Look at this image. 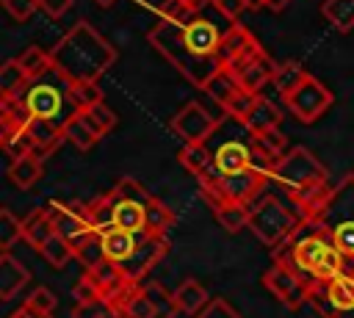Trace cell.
Segmentation results:
<instances>
[{"mask_svg": "<svg viewBox=\"0 0 354 318\" xmlns=\"http://www.w3.org/2000/svg\"><path fill=\"white\" fill-rule=\"evenodd\" d=\"M53 69L69 83H97L116 61L113 44L86 19L75 22L66 36L50 50Z\"/></svg>", "mask_w": 354, "mask_h": 318, "instance_id": "6da1fadb", "label": "cell"}, {"mask_svg": "<svg viewBox=\"0 0 354 318\" xmlns=\"http://www.w3.org/2000/svg\"><path fill=\"white\" fill-rule=\"evenodd\" d=\"M149 44L194 86L205 88L210 83L213 75H218L224 69L221 58H205V55H196L188 41H185V33H183V25L169 19V17H160L155 22V28L149 30Z\"/></svg>", "mask_w": 354, "mask_h": 318, "instance_id": "7a4b0ae2", "label": "cell"}, {"mask_svg": "<svg viewBox=\"0 0 354 318\" xmlns=\"http://www.w3.org/2000/svg\"><path fill=\"white\" fill-rule=\"evenodd\" d=\"M329 249H332V230L324 216H313V218H301L299 227L274 249V260L288 263L304 279H313Z\"/></svg>", "mask_w": 354, "mask_h": 318, "instance_id": "3957f363", "label": "cell"}, {"mask_svg": "<svg viewBox=\"0 0 354 318\" xmlns=\"http://www.w3.org/2000/svg\"><path fill=\"white\" fill-rule=\"evenodd\" d=\"M299 221H301V216L296 210H288L271 194H263L252 205V213H249V230L257 235L260 243H266L271 249H277L299 227Z\"/></svg>", "mask_w": 354, "mask_h": 318, "instance_id": "277c9868", "label": "cell"}, {"mask_svg": "<svg viewBox=\"0 0 354 318\" xmlns=\"http://www.w3.org/2000/svg\"><path fill=\"white\" fill-rule=\"evenodd\" d=\"M113 213H116V227L124 232H133L138 238L147 235V205L155 199L138 180L122 177L113 191Z\"/></svg>", "mask_w": 354, "mask_h": 318, "instance_id": "5b68a950", "label": "cell"}, {"mask_svg": "<svg viewBox=\"0 0 354 318\" xmlns=\"http://www.w3.org/2000/svg\"><path fill=\"white\" fill-rule=\"evenodd\" d=\"M274 177L288 185V191H299L304 185H318L326 183V169L321 166V160L304 149V147H293L282 160H277L274 166Z\"/></svg>", "mask_w": 354, "mask_h": 318, "instance_id": "8992f818", "label": "cell"}, {"mask_svg": "<svg viewBox=\"0 0 354 318\" xmlns=\"http://www.w3.org/2000/svg\"><path fill=\"white\" fill-rule=\"evenodd\" d=\"M263 285L277 296V301L296 312L310 301V279H304L293 265L274 260V265L263 274Z\"/></svg>", "mask_w": 354, "mask_h": 318, "instance_id": "52a82bcc", "label": "cell"}, {"mask_svg": "<svg viewBox=\"0 0 354 318\" xmlns=\"http://www.w3.org/2000/svg\"><path fill=\"white\" fill-rule=\"evenodd\" d=\"M285 102H288L290 113H293L299 122L313 124V122L335 102V97H332V91H329L318 77L307 75V80H304L290 97H285Z\"/></svg>", "mask_w": 354, "mask_h": 318, "instance_id": "ba28073f", "label": "cell"}, {"mask_svg": "<svg viewBox=\"0 0 354 318\" xmlns=\"http://www.w3.org/2000/svg\"><path fill=\"white\" fill-rule=\"evenodd\" d=\"M166 252H169L166 235H144V238H138L136 252L124 263H116V265L122 268V274L127 277L130 285H141L147 279V274L166 257Z\"/></svg>", "mask_w": 354, "mask_h": 318, "instance_id": "9c48e42d", "label": "cell"}, {"mask_svg": "<svg viewBox=\"0 0 354 318\" xmlns=\"http://www.w3.org/2000/svg\"><path fill=\"white\" fill-rule=\"evenodd\" d=\"M268 177H274V171H271V169L252 166V169H246V171H238V174H227V177H221L218 191H221L224 202L254 205V202L263 196Z\"/></svg>", "mask_w": 354, "mask_h": 318, "instance_id": "30bf717a", "label": "cell"}, {"mask_svg": "<svg viewBox=\"0 0 354 318\" xmlns=\"http://www.w3.org/2000/svg\"><path fill=\"white\" fill-rule=\"evenodd\" d=\"M50 216L55 224V235L69 241L72 249H77L94 232L88 224V216H86V205H80V202H53Z\"/></svg>", "mask_w": 354, "mask_h": 318, "instance_id": "8fae6325", "label": "cell"}, {"mask_svg": "<svg viewBox=\"0 0 354 318\" xmlns=\"http://www.w3.org/2000/svg\"><path fill=\"white\" fill-rule=\"evenodd\" d=\"M171 130H174L185 144H205L207 135L216 130V119H213L199 102H188V105L171 119Z\"/></svg>", "mask_w": 354, "mask_h": 318, "instance_id": "7c38bea8", "label": "cell"}, {"mask_svg": "<svg viewBox=\"0 0 354 318\" xmlns=\"http://www.w3.org/2000/svg\"><path fill=\"white\" fill-rule=\"evenodd\" d=\"M337 188H329V183H318V185H304L299 191H290V202L296 207V213L301 218H313V216H324L335 199Z\"/></svg>", "mask_w": 354, "mask_h": 318, "instance_id": "4fadbf2b", "label": "cell"}, {"mask_svg": "<svg viewBox=\"0 0 354 318\" xmlns=\"http://www.w3.org/2000/svg\"><path fill=\"white\" fill-rule=\"evenodd\" d=\"M213 166H216V171H218L221 177L252 169V166H254L252 144H243V141H227V144H221L218 152L213 155Z\"/></svg>", "mask_w": 354, "mask_h": 318, "instance_id": "5bb4252c", "label": "cell"}, {"mask_svg": "<svg viewBox=\"0 0 354 318\" xmlns=\"http://www.w3.org/2000/svg\"><path fill=\"white\" fill-rule=\"evenodd\" d=\"M28 135H30V141H33L30 155H36L39 160H47V158L61 147V141H64V127H61L58 122H53V119H36V116H33V122L28 124Z\"/></svg>", "mask_w": 354, "mask_h": 318, "instance_id": "9a60e30c", "label": "cell"}, {"mask_svg": "<svg viewBox=\"0 0 354 318\" xmlns=\"http://www.w3.org/2000/svg\"><path fill=\"white\" fill-rule=\"evenodd\" d=\"M22 97H25V102H28V108L36 119H53L55 122V116L61 113L64 97L50 83H33V86H28V91Z\"/></svg>", "mask_w": 354, "mask_h": 318, "instance_id": "2e32d148", "label": "cell"}, {"mask_svg": "<svg viewBox=\"0 0 354 318\" xmlns=\"http://www.w3.org/2000/svg\"><path fill=\"white\" fill-rule=\"evenodd\" d=\"M282 122V111L268 100V97H260L254 100V105L249 108V113L243 116V127L252 133V135H263L268 130H277Z\"/></svg>", "mask_w": 354, "mask_h": 318, "instance_id": "e0dca14e", "label": "cell"}, {"mask_svg": "<svg viewBox=\"0 0 354 318\" xmlns=\"http://www.w3.org/2000/svg\"><path fill=\"white\" fill-rule=\"evenodd\" d=\"M28 282H30L28 268L11 252H3L0 254V299L3 301H11Z\"/></svg>", "mask_w": 354, "mask_h": 318, "instance_id": "ac0fdd59", "label": "cell"}, {"mask_svg": "<svg viewBox=\"0 0 354 318\" xmlns=\"http://www.w3.org/2000/svg\"><path fill=\"white\" fill-rule=\"evenodd\" d=\"M53 235H55V224H53L50 207H33V210L22 218V238H25L33 249H41Z\"/></svg>", "mask_w": 354, "mask_h": 318, "instance_id": "d6986e66", "label": "cell"}, {"mask_svg": "<svg viewBox=\"0 0 354 318\" xmlns=\"http://www.w3.org/2000/svg\"><path fill=\"white\" fill-rule=\"evenodd\" d=\"M61 127H64V141H69V144L77 147L80 152H88V149L100 141L97 130L91 127V122L86 119L83 111H75L72 116H66V119L61 122Z\"/></svg>", "mask_w": 354, "mask_h": 318, "instance_id": "ffe728a7", "label": "cell"}, {"mask_svg": "<svg viewBox=\"0 0 354 318\" xmlns=\"http://www.w3.org/2000/svg\"><path fill=\"white\" fill-rule=\"evenodd\" d=\"M30 122H33V113H30L25 97H3L0 100V133L28 130Z\"/></svg>", "mask_w": 354, "mask_h": 318, "instance_id": "44dd1931", "label": "cell"}, {"mask_svg": "<svg viewBox=\"0 0 354 318\" xmlns=\"http://www.w3.org/2000/svg\"><path fill=\"white\" fill-rule=\"evenodd\" d=\"M174 301H177L180 312H185V315L194 318V315H199V312L210 304V296H207V290H205V285H202L199 279L188 277V279H183V282L177 285Z\"/></svg>", "mask_w": 354, "mask_h": 318, "instance_id": "7402d4cb", "label": "cell"}, {"mask_svg": "<svg viewBox=\"0 0 354 318\" xmlns=\"http://www.w3.org/2000/svg\"><path fill=\"white\" fill-rule=\"evenodd\" d=\"M277 66H279V64H274V58L263 55V58H257L254 64H249L246 69H241L235 77H238V83H241L243 91H249V94H260V88H263L266 83L274 80Z\"/></svg>", "mask_w": 354, "mask_h": 318, "instance_id": "603a6c76", "label": "cell"}, {"mask_svg": "<svg viewBox=\"0 0 354 318\" xmlns=\"http://www.w3.org/2000/svg\"><path fill=\"white\" fill-rule=\"evenodd\" d=\"M102 246H105V257H108L111 263H124V260L136 252V246H138V235L113 227V230L102 232Z\"/></svg>", "mask_w": 354, "mask_h": 318, "instance_id": "cb8c5ba5", "label": "cell"}, {"mask_svg": "<svg viewBox=\"0 0 354 318\" xmlns=\"http://www.w3.org/2000/svg\"><path fill=\"white\" fill-rule=\"evenodd\" d=\"M41 171H44V160H39L36 155H22V158L11 160L8 177L14 180V185H17V188L28 191V188H33V185L39 183Z\"/></svg>", "mask_w": 354, "mask_h": 318, "instance_id": "d4e9b609", "label": "cell"}, {"mask_svg": "<svg viewBox=\"0 0 354 318\" xmlns=\"http://www.w3.org/2000/svg\"><path fill=\"white\" fill-rule=\"evenodd\" d=\"M252 41H254V36H252L243 25L232 22V25L224 30V36H221V47H218V58H221V64L227 66V64H230L235 55H241Z\"/></svg>", "mask_w": 354, "mask_h": 318, "instance_id": "484cf974", "label": "cell"}, {"mask_svg": "<svg viewBox=\"0 0 354 318\" xmlns=\"http://www.w3.org/2000/svg\"><path fill=\"white\" fill-rule=\"evenodd\" d=\"M86 216H88V224L94 232H108L116 227V213H113V196L111 194H102L97 196L94 202L86 205Z\"/></svg>", "mask_w": 354, "mask_h": 318, "instance_id": "4316f807", "label": "cell"}, {"mask_svg": "<svg viewBox=\"0 0 354 318\" xmlns=\"http://www.w3.org/2000/svg\"><path fill=\"white\" fill-rule=\"evenodd\" d=\"M213 102H218L221 108H227L230 105V100L241 91V83H238V77L230 72V69H221L218 75H213L210 77V83L202 88Z\"/></svg>", "mask_w": 354, "mask_h": 318, "instance_id": "83f0119b", "label": "cell"}, {"mask_svg": "<svg viewBox=\"0 0 354 318\" xmlns=\"http://www.w3.org/2000/svg\"><path fill=\"white\" fill-rule=\"evenodd\" d=\"M177 160H180V166H183L188 174H194V177H202L205 171L213 169V155H210V149H207L205 144H185V147L180 149Z\"/></svg>", "mask_w": 354, "mask_h": 318, "instance_id": "f1b7e54d", "label": "cell"}, {"mask_svg": "<svg viewBox=\"0 0 354 318\" xmlns=\"http://www.w3.org/2000/svg\"><path fill=\"white\" fill-rule=\"evenodd\" d=\"M28 86H30V77L22 72L17 58H11L0 66V94L3 97H22L28 91Z\"/></svg>", "mask_w": 354, "mask_h": 318, "instance_id": "f546056e", "label": "cell"}, {"mask_svg": "<svg viewBox=\"0 0 354 318\" xmlns=\"http://www.w3.org/2000/svg\"><path fill=\"white\" fill-rule=\"evenodd\" d=\"M216 213V221L221 224L224 232L235 235L241 232L243 227H249V213H252V205H238V202H224L221 207L213 210Z\"/></svg>", "mask_w": 354, "mask_h": 318, "instance_id": "4dcf8cb0", "label": "cell"}, {"mask_svg": "<svg viewBox=\"0 0 354 318\" xmlns=\"http://www.w3.org/2000/svg\"><path fill=\"white\" fill-rule=\"evenodd\" d=\"M252 147H254V152H260L263 158H268L274 166H277V160H282L290 152L288 149V138L282 135L279 127L277 130H268L263 135H252Z\"/></svg>", "mask_w": 354, "mask_h": 318, "instance_id": "1f68e13d", "label": "cell"}, {"mask_svg": "<svg viewBox=\"0 0 354 318\" xmlns=\"http://www.w3.org/2000/svg\"><path fill=\"white\" fill-rule=\"evenodd\" d=\"M321 14L340 33H346V30L354 28V0H324Z\"/></svg>", "mask_w": 354, "mask_h": 318, "instance_id": "d6a6232c", "label": "cell"}, {"mask_svg": "<svg viewBox=\"0 0 354 318\" xmlns=\"http://www.w3.org/2000/svg\"><path fill=\"white\" fill-rule=\"evenodd\" d=\"M304 80H307V72L301 69V64H299V61H285V64L277 66V75H274L271 83L277 86V91H279L282 97H290Z\"/></svg>", "mask_w": 354, "mask_h": 318, "instance_id": "836d02e7", "label": "cell"}, {"mask_svg": "<svg viewBox=\"0 0 354 318\" xmlns=\"http://www.w3.org/2000/svg\"><path fill=\"white\" fill-rule=\"evenodd\" d=\"M119 318H152L155 315V304L149 299V293L144 290V285H138L119 307H116Z\"/></svg>", "mask_w": 354, "mask_h": 318, "instance_id": "e575fe53", "label": "cell"}, {"mask_svg": "<svg viewBox=\"0 0 354 318\" xmlns=\"http://www.w3.org/2000/svg\"><path fill=\"white\" fill-rule=\"evenodd\" d=\"M17 64L22 66V72H25L30 80H36V77H41L47 69H53L50 53H44V50H41V47H36V44L25 47V50L17 55Z\"/></svg>", "mask_w": 354, "mask_h": 318, "instance_id": "d590c367", "label": "cell"}, {"mask_svg": "<svg viewBox=\"0 0 354 318\" xmlns=\"http://www.w3.org/2000/svg\"><path fill=\"white\" fill-rule=\"evenodd\" d=\"M324 290H326V301H329L332 307H340V310L354 307V277L340 274V277H335L332 282H326Z\"/></svg>", "mask_w": 354, "mask_h": 318, "instance_id": "8d00e7d4", "label": "cell"}, {"mask_svg": "<svg viewBox=\"0 0 354 318\" xmlns=\"http://www.w3.org/2000/svg\"><path fill=\"white\" fill-rule=\"evenodd\" d=\"M75 260L86 268V271H94L97 265H102L108 257H105V246H102V235L100 232H91V238H86L77 249H75Z\"/></svg>", "mask_w": 354, "mask_h": 318, "instance_id": "74e56055", "label": "cell"}, {"mask_svg": "<svg viewBox=\"0 0 354 318\" xmlns=\"http://www.w3.org/2000/svg\"><path fill=\"white\" fill-rule=\"evenodd\" d=\"M55 307H58V299H55V293L47 290V288H36V290L22 301V310H25L30 318H53Z\"/></svg>", "mask_w": 354, "mask_h": 318, "instance_id": "f35d334b", "label": "cell"}, {"mask_svg": "<svg viewBox=\"0 0 354 318\" xmlns=\"http://www.w3.org/2000/svg\"><path fill=\"white\" fill-rule=\"evenodd\" d=\"M144 290L149 293V299H152V304H155V315H152V318H177L180 307H177V301H174V293H169L160 282H147Z\"/></svg>", "mask_w": 354, "mask_h": 318, "instance_id": "ab89813d", "label": "cell"}, {"mask_svg": "<svg viewBox=\"0 0 354 318\" xmlns=\"http://www.w3.org/2000/svg\"><path fill=\"white\" fill-rule=\"evenodd\" d=\"M39 254H41L53 268H66L69 260H75V249H72L69 241H64L61 235H53V238L39 249Z\"/></svg>", "mask_w": 354, "mask_h": 318, "instance_id": "60d3db41", "label": "cell"}, {"mask_svg": "<svg viewBox=\"0 0 354 318\" xmlns=\"http://www.w3.org/2000/svg\"><path fill=\"white\" fill-rule=\"evenodd\" d=\"M66 97L75 105V111H86V108L102 102V88L97 83H69L66 86Z\"/></svg>", "mask_w": 354, "mask_h": 318, "instance_id": "b9f144b4", "label": "cell"}, {"mask_svg": "<svg viewBox=\"0 0 354 318\" xmlns=\"http://www.w3.org/2000/svg\"><path fill=\"white\" fill-rule=\"evenodd\" d=\"M171 224H174V213L155 196L147 205V235H163Z\"/></svg>", "mask_w": 354, "mask_h": 318, "instance_id": "7bdbcfd3", "label": "cell"}, {"mask_svg": "<svg viewBox=\"0 0 354 318\" xmlns=\"http://www.w3.org/2000/svg\"><path fill=\"white\" fill-rule=\"evenodd\" d=\"M329 230H332V246L346 260H354V218H340L335 227L329 224Z\"/></svg>", "mask_w": 354, "mask_h": 318, "instance_id": "ee69618b", "label": "cell"}, {"mask_svg": "<svg viewBox=\"0 0 354 318\" xmlns=\"http://www.w3.org/2000/svg\"><path fill=\"white\" fill-rule=\"evenodd\" d=\"M22 238V218H17L8 207L0 210V249L11 252V246Z\"/></svg>", "mask_w": 354, "mask_h": 318, "instance_id": "f6af8a7d", "label": "cell"}, {"mask_svg": "<svg viewBox=\"0 0 354 318\" xmlns=\"http://www.w3.org/2000/svg\"><path fill=\"white\" fill-rule=\"evenodd\" d=\"M83 113H86V119L91 122V127L97 130V135H100V138L116 127V113H113V111H111L105 102H97V105L86 108Z\"/></svg>", "mask_w": 354, "mask_h": 318, "instance_id": "bcb514c9", "label": "cell"}, {"mask_svg": "<svg viewBox=\"0 0 354 318\" xmlns=\"http://www.w3.org/2000/svg\"><path fill=\"white\" fill-rule=\"evenodd\" d=\"M0 141H3V149L11 160L22 158V155H30L33 149V141L28 135V130H17V133H0Z\"/></svg>", "mask_w": 354, "mask_h": 318, "instance_id": "7dc6e473", "label": "cell"}, {"mask_svg": "<svg viewBox=\"0 0 354 318\" xmlns=\"http://www.w3.org/2000/svg\"><path fill=\"white\" fill-rule=\"evenodd\" d=\"M194 318H243L227 299H221V296H216V299H210V304L199 312V315H194Z\"/></svg>", "mask_w": 354, "mask_h": 318, "instance_id": "c3c4849f", "label": "cell"}, {"mask_svg": "<svg viewBox=\"0 0 354 318\" xmlns=\"http://www.w3.org/2000/svg\"><path fill=\"white\" fill-rule=\"evenodd\" d=\"M3 8H6V14H11V19L28 22L36 14L39 0H3Z\"/></svg>", "mask_w": 354, "mask_h": 318, "instance_id": "681fc988", "label": "cell"}, {"mask_svg": "<svg viewBox=\"0 0 354 318\" xmlns=\"http://www.w3.org/2000/svg\"><path fill=\"white\" fill-rule=\"evenodd\" d=\"M254 100H257V94H249V91H243V88H241V91L230 100V105H227L224 111H227L230 116H235L238 122H243V116L249 113V108L254 105Z\"/></svg>", "mask_w": 354, "mask_h": 318, "instance_id": "f907efd6", "label": "cell"}, {"mask_svg": "<svg viewBox=\"0 0 354 318\" xmlns=\"http://www.w3.org/2000/svg\"><path fill=\"white\" fill-rule=\"evenodd\" d=\"M72 296H75L77 304H80V301H102V299H100V290H97V285H94V279H91L88 274H83V277L75 282Z\"/></svg>", "mask_w": 354, "mask_h": 318, "instance_id": "816d5d0a", "label": "cell"}, {"mask_svg": "<svg viewBox=\"0 0 354 318\" xmlns=\"http://www.w3.org/2000/svg\"><path fill=\"white\" fill-rule=\"evenodd\" d=\"M111 310L113 307L108 301H80V304H75L72 318H100V315H105Z\"/></svg>", "mask_w": 354, "mask_h": 318, "instance_id": "f5cc1de1", "label": "cell"}, {"mask_svg": "<svg viewBox=\"0 0 354 318\" xmlns=\"http://www.w3.org/2000/svg\"><path fill=\"white\" fill-rule=\"evenodd\" d=\"M213 6L218 8V14L221 17H227L230 22H238V17L243 14V11H249L252 6H249V0H213Z\"/></svg>", "mask_w": 354, "mask_h": 318, "instance_id": "db71d44e", "label": "cell"}, {"mask_svg": "<svg viewBox=\"0 0 354 318\" xmlns=\"http://www.w3.org/2000/svg\"><path fill=\"white\" fill-rule=\"evenodd\" d=\"M72 3H75V0H39V8H41L47 17L58 19V17H64V14L72 8Z\"/></svg>", "mask_w": 354, "mask_h": 318, "instance_id": "11a10c76", "label": "cell"}, {"mask_svg": "<svg viewBox=\"0 0 354 318\" xmlns=\"http://www.w3.org/2000/svg\"><path fill=\"white\" fill-rule=\"evenodd\" d=\"M177 3H183L185 8H191V11H196V14H202V8H205V6H210L213 0H177Z\"/></svg>", "mask_w": 354, "mask_h": 318, "instance_id": "9f6ffc18", "label": "cell"}, {"mask_svg": "<svg viewBox=\"0 0 354 318\" xmlns=\"http://www.w3.org/2000/svg\"><path fill=\"white\" fill-rule=\"evenodd\" d=\"M293 0H266V8L268 11H282V8H288Z\"/></svg>", "mask_w": 354, "mask_h": 318, "instance_id": "6f0895ef", "label": "cell"}, {"mask_svg": "<svg viewBox=\"0 0 354 318\" xmlns=\"http://www.w3.org/2000/svg\"><path fill=\"white\" fill-rule=\"evenodd\" d=\"M249 6H252V8H263V6H266V0H249Z\"/></svg>", "mask_w": 354, "mask_h": 318, "instance_id": "680465c9", "label": "cell"}, {"mask_svg": "<svg viewBox=\"0 0 354 318\" xmlns=\"http://www.w3.org/2000/svg\"><path fill=\"white\" fill-rule=\"evenodd\" d=\"M11 318H30V315H28V312H25V310H22V307H19V310H17V312H14V315H11Z\"/></svg>", "mask_w": 354, "mask_h": 318, "instance_id": "91938a15", "label": "cell"}, {"mask_svg": "<svg viewBox=\"0 0 354 318\" xmlns=\"http://www.w3.org/2000/svg\"><path fill=\"white\" fill-rule=\"evenodd\" d=\"M100 318H119V312H116V310H111V312H105V315H100Z\"/></svg>", "mask_w": 354, "mask_h": 318, "instance_id": "94428289", "label": "cell"}, {"mask_svg": "<svg viewBox=\"0 0 354 318\" xmlns=\"http://www.w3.org/2000/svg\"><path fill=\"white\" fill-rule=\"evenodd\" d=\"M97 3H100V6H113L116 0H97Z\"/></svg>", "mask_w": 354, "mask_h": 318, "instance_id": "6125c7cd", "label": "cell"}]
</instances>
